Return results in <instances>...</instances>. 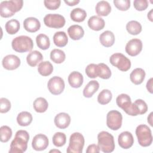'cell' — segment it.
Wrapping results in <instances>:
<instances>
[{
  "instance_id": "f6af8a7d",
  "label": "cell",
  "mask_w": 153,
  "mask_h": 153,
  "mask_svg": "<svg viewBox=\"0 0 153 153\" xmlns=\"http://www.w3.org/2000/svg\"><path fill=\"white\" fill-rule=\"evenodd\" d=\"M100 152V149L98 146V145H96L95 144H91L90 145L86 150L87 153H99Z\"/></svg>"
},
{
  "instance_id": "e575fe53",
  "label": "cell",
  "mask_w": 153,
  "mask_h": 153,
  "mask_svg": "<svg viewBox=\"0 0 153 153\" xmlns=\"http://www.w3.org/2000/svg\"><path fill=\"white\" fill-rule=\"evenodd\" d=\"M50 59L55 63L60 64L65 61L66 55L63 51L59 49H54L50 53Z\"/></svg>"
},
{
  "instance_id": "8fae6325",
  "label": "cell",
  "mask_w": 153,
  "mask_h": 153,
  "mask_svg": "<svg viewBox=\"0 0 153 153\" xmlns=\"http://www.w3.org/2000/svg\"><path fill=\"white\" fill-rule=\"evenodd\" d=\"M147 111L148 106L146 102L142 99H137L131 104L125 112L131 116H136L144 114Z\"/></svg>"
},
{
  "instance_id": "4316f807",
  "label": "cell",
  "mask_w": 153,
  "mask_h": 153,
  "mask_svg": "<svg viewBox=\"0 0 153 153\" xmlns=\"http://www.w3.org/2000/svg\"><path fill=\"white\" fill-rule=\"evenodd\" d=\"M54 44L59 47H63L66 45L68 42V38L66 33L63 31H59L53 35Z\"/></svg>"
},
{
  "instance_id": "cb8c5ba5",
  "label": "cell",
  "mask_w": 153,
  "mask_h": 153,
  "mask_svg": "<svg viewBox=\"0 0 153 153\" xmlns=\"http://www.w3.org/2000/svg\"><path fill=\"white\" fill-rule=\"evenodd\" d=\"M96 12L99 16H107L111 11V7L108 2L100 1L96 5Z\"/></svg>"
},
{
  "instance_id": "d6986e66",
  "label": "cell",
  "mask_w": 153,
  "mask_h": 153,
  "mask_svg": "<svg viewBox=\"0 0 153 153\" xmlns=\"http://www.w3.org/2000/svg\"><path fill=\"white\" fill-rule=\"evenodd\" d=\"M99 41L103 46L110 47L112 46L115 42L114 34L110 30H106L100 35Z\"/></svg>"
},
{
  "instance_id": "74e56055",
  "label": "cell",
  "mask_w": 153,
  "mask_h": 153,
  "mask_svg": "<svg viewBox=\"0 0 153 153\" xmlns=\"http://www.w3.org/2000/svg\"><path fill=\"white\" fill-rule=\"evenodd\" d=\"M53 143L57 147L63 146L66 142V136L65 133L62 132H57L53 136Z\"/></svg>"
},
{
  "instance_id": "d4e9b609",
  "label": "cell",
  "mask_w": 153,
  "mask_h": 153,
  "mask_svg": "<svg viewBox=\"0 0 153 153\" xmlns=\"http://www.w3.org/2000/svg\"><path fill=\"white\" fill-rule=\"evenodd\" d=\"M116 103L118 106L126 112L131 104V98L127 94H121L116 99Z\"/></svg>"
},
{
  "instance_id": "ee69618b",
  "label": "cell",
  "mask_w": 153,
  "mask_h": 153,
  "mask_svg": "<svg viewBox=\"0 0 153 153\" xmlns=\"http://www.w3.org/2000/svg\"><path fill=\"white\" fill-rule=\"evenodd\" d=\"M134 8L137 11L145 10L148 7V2L146 0H135L133 2Z\"/></svg>"
},
{
  "instance_id": "836d02e7",
  "label": "cell",
  "mask_w": 153,
  "mask_h": 153,
  "mask_svg": "<svg viewBox=\"0 0 153 153\" xmlns=\"http://www.w3.org/2000/svg\"><path fill=\"white\" fill-rule=\"evenodd\" d=\"M20 27V23L16 19H11L8 20L5 25V30L10 35H14L19 30Z\"/></svg>"
},
{
  "instance_id": "8992f818",
  "label": "cell",
  "mask_w": 153,
  "mask_h": 153,
  "mask_svg": "<svg viewBox=\"0 0 153 153\" xmlns=\"http://www.w3.org/2000/svg\"><path fill=\"white\" fill-rule=\"evenodd\" d=\"M84 142V137L81 133L79 132L72 133L69 138V143L66 152L68 153H82Z\"/></svg>"
},
{
  "instance_id": "ab89813d",
  "label": "cell",
  "mask_w": 153,
  "mask_h": 153,
  "mask_svg": "<svg viewBox=\"0 0 153 153\" xmlns=\"http://www.w3.org/2000/svg\"><path fill=\"white\" fill-rule=\"evenodd\" d=\"M85 72L88 77L90 78H96L98 76L97 74V65L90 63L87 66Z\"/></svg>"
},
{
  "instance_id": "f1b7e54d",
  "label": "cell",
  "mask_w": 153,
  "mask_h": 153,
  "mask_svg": "<svg viewBox=\"0 0 153 153\" xmlns=\"http://www.w3.org/2000/svg\"><path fill=\"white\" fill-rule=\"evenodd\" d=\"M38 71L40 75L47 76L51 74L53 71V66L49 61L40 62L38 66Z\"/></svg>"
},
{
  "instance_id": "1f68e13d",
  "label": "cell",
  "mask_w": 153,
  "mask_h": 153,
  "mask_svg": "<svg viewBox=\"0 0 153 153\" xmlns=\"http://www.w3.org/2000/svg\"><path fill=\"white\" fill-rule=\"evenodd\" d=\"M36 42L38 48L43 50L48 49L50 46V41L48 36L43 33L37 35L36 37Z\"/></svg>"
},
{
  "instance_id": "f35d334b",
  "label": "cell",
  "mask_w": 153,
  "mask_h": 153,
  "mask_svg": "<svg viewBox=\"0 0 153 153\" xmlns=\"http://www.w3.org/2000/svg\"><path fill=\"white\" fill-rule=\"evenodd\" d=\"M1 141L2 142H7L12 136V130L7 126H2L0 128Z\"/></svg>"
},
{
  "instance_id": "9c48e42d",
  "label": "cell",
  "mask_w": 153,
  "mask_h": 153,
  "mask_svg": "<svg viewBox=\"0 0 153 153\" xmlns=\"http://www.w3.org/2000/svg\"><path fill=\"white\" fill-rule=\"evenodd\" d=\"M44 22L48 27L59 29L65 26L66 21L65 17L59 14H48L44 17Z\"/></svg>"
},
{
  "instance_id": "7a4b0ae2",
  "label": "cell",
  "mask_w": 153,
  "mask_h": 153,
  "mask_svg": "<svg viewBox=\"0 0 153 153\" xmlns=\"http://www.w3.org/2000/svg\"><path fill=\"white\" fill-rule=\"evenodd\" d=\"M22 0H11L2 1L0 4V14L4 18L13 16L23 7Z\"/></svg>"
},
{
  "instance_id": "e0dca14e",
  "label": "cell",
  "mask_w": 153,
  "mask_h": 153,
  "mask_svg": "<svg viewBox=\"0 0 153 153\" xmlns=\"http://www.w3.org/2000/svg\"><path fill=\"white\" fill-rule=\"evenodd\" d=\"M25 29L30 33L36 32L41 27V23L38 19L35 17H30L26 18L23 22Z\"/></svg>"
},
{
  "instance_id": "bcb514c9",
  "label": "cell",
  "mask_w": 153,
  "mask_h": 153,
  "mask_svg": "<svg viewBox=\"0 0 153 153\" xmlns=\"http://www.w3.org/2000/svg\"><path fill=\"white\" fill-rule=\"evenodd\" d=\"M152 78H151L146 82V88L148 90V91L150 93H152Z\"/></svg>"
},
{
  "instance_id": "83f0119b",
  "label": "cell",
  "mask_w": 153,
  "mask_h": 153,
  "mask_svg": "<svg viewBox=\"0 0 153 153\" xmlns=\"http://www.w3.org/2000/svg\"><path fill=\"white\" fill-rule=\"evenodd\" d=\"M33 120L32 114L27 111L20 112L17 117V122L20 126H27L32 123Z\"/></svg>"
},
{
  "instance_id": "f546056e",
  "label": "cell",
  "mask_w": 153,
  "mask_h": 153,
  "mask_svg": "<svg viewBox=\"0 0 153 153\" xmlns=\"http://www.w3.org/2000/svg\"><path fill=\"white\" fill-rule=\"evenodd\" d=\"M35 111L38 113H43L47 111L48 107V103L47 100L42 97L36 98L33 103Z\"/></svg>"
},
{
  "instance_id": "6da1fadb",
  "label": "cell",
  "mask_w": 153,
  "mask_h": 153,
  "mask_svg": "<svg viewBox=\"0 0 153 153\" xmlns=\"http://www.w3.org/2000/svg\"><path fill=\"white\" fill-rule=\"evenodd\" d=\"M29 135L27 131L23 130H18L16 133L14 139L12 140L10 153H22L26 151Z\"/></svg>"
},
{
  "instance_id": "b9f144b4",
  "label": "cell",
  "mask_w": 153,
  "mask_h": 153,
  "mask_svg": "<svg viewBox=\"0 0 153 153\" xmlns=\"http://www.w3.org/2000/svg\"><path fill=\"white\" fill-rule=\"evenodd\" d=\"M45 7L50 10H55L59 8L61 1L60 0H45L44 1Z\"/></svg>"
},
{
  "instance_id": "60d3db41",
  "label": "cell",
  "mask_w": 153,
  "mask_h": 153,
  "mask_svg": "<svg viewBox=\"0 0 153 153\" xmlns=\"http://www.w3.org/2000/svg\"><path fill=\"white\" fill-rule=\"evenodd\" d=\"M115 6L120 11H127L130 7V0H114Z\"/></svg>"
},
{
  "instance_id": "9a60e30c",
  "label": "cell",
  "mask_w": 153,
  "mask_h": 153,
  "mask_svg": "<svg viewBox=\"0 0 153 153\" xmlns=\"http://www.w3.org/2000/svg\"><path fill=\"white\" fill-rule=\"evenodd\" d=\"M118 142L120 146L123 149L131 148L134 143V139L132 134L127 131L121 133L118 137Z\"/></svg>"
},
{
  "instance_id": "603a6c76",
  "label": "cell",
  "mask_w": 153,
  "mask_h": 153,
  "mask_svg": "<svg viewBox=\"0 0 153 153\" xmlns=\"http://www.w3.org/2000/svg\"><path fill=\"white\" fill-rule=\"evenodd\" d=\"M42 59V54L37 50L30 51L26 57L27 63L31 67L36 66Z\"/></svg>"
},
{
  "instance_id": "7bdbcfd3",
  "label": "cell",
  "mask_w": 153,
  "mask_h": 153,
  "mask_svg": "<svg viewBox=\"0 0 153 153\" xmlns=\"http://www.w3.org/2000/svg\"><path fill=\"white\" fill-rule=\"evenodd\" d=\"M11 109V103L6 98L2 97L0 99V112L1 113H7Z\"/></svg>"
},
{
  "instance_id": "7402d4cb",
  "label": "cell",
  "mask_w": 153,
  "mask_h": 153,
  "mask_svg": "<svg viewBox=\"0 0 153 153\" xmlns=\"http://www.w3.org/2000/svg\"><path fill=\"white\" fill-rule=\"evenodd\" d=\"M68 33L72 39L79 40L84 36V30L81 26L74 25L69 27L68 29Z\"/></svg>"
},
{
  "instance_id": "44dd1931",
  "label": "cell",
  "mask_w": 153,
  "mask_h": 153,
  "mask_svg": "<svg viewBox=\"0 0 153 153\" xmlns=\"http://www.w3.org/2000/svg\"><path fill=\"white\" fill-rule=\"evenodd\" d=\"M105 21L104 20L97 16H93L88 20V27L96 31H99L103 29L105 27Z\"/></svg>"
},
{
  "instance_id": "d590c367",
  "label": "cell",
  "mask_w": 153,
  "mask_h": 153,
  "mask_svg": "<svg viewBox=\"0 0 153 153\" xmlns=\"http://www.w3.org/2000/svg\"><path fill=\"white\" fill-rule=\"evenodd\" d=\"M97 74L99 77L107 79L111 77V71L108 65L103 63H100L97 64Z\"/></svg>"
},
{
  "instance_id": "7dc6e473",
  "label": "cell",
  "mask_w": 153,
  "mask_h": 153,
  "mask_svg": "<svg viewBox=\"0 0 153 153\" xmlns=\"http://www.w3.org/2000/svg\"><path fill=\"white\" fill-rule=\"evenodd\" d=\"M64 2L69 6H74L79 2V0H65Z\"/></svg>"
},
{
  "instance_id": "4fadbf2b",
  "label": "cell",
  "mask_w": 153,
  "mask_h": 153,
  "mask_svg": "<svg viewBox=\"0 0 153 153\" xmlns=\"http://www.w3.org/2000/svg\"><path fill=\"white\" fill-rule=\"evenodd\" d=\"M48 139L45 134H38L35 135L32 142L33 149L37 151H41L45 149L48 146Z\"/></svg>"
},
{
  "instance_id": "681fc988",
  "label": "cell",
  "mask_w": 153,
  "mask_h": 153,
  "mask_svg": "<svg viewBox=\"0 0 153 153\" xmlns=\"http://www.w3.org/2000/svg\"><path fill=\"white\" fill-rule=\"evenodd\" d=\"M152 9L151 10V11L148 13V18L152 22Z\"/></svg>"
},
{
  "instance_id": "f907efd6",
  "label": "cell",
  "mask_w": 153,
  "mask_h": 153,
  "mask_svg": "<svg viewBox=\"0 0 153 153\" xmlns=\"http://www.w3.org/2000/svg\"><path fill=\"white\" fill-rule=\"evenodd\" d=\"M60 152V151H59V150H55V149H53V150H51V151H50V152Z\"/></svg>"
},
{
  "instance_id": "5bb4252c",
  "label": "cell",
  "mask_w": 153,
  "mask_h": 153,
  "mask_svg": "<svg viewBox=\"0 0 153 153\" xmlns=\"http://www.w3.org/2000/svg\"><path fill=\"white\" fill-rule=\"evenodd\" d=\"M20 59L17 56L9 54L5 56L2 61L3 67L7 70H14L20 65Z\"/></svg>"
},
{
  "instance_id": "ffe728a7",
  "label": "cell",
  "mask_w": 153,
  "mask_h": 153,
  "mask_svg": "<svg viewBox=\"0 0 153 153\" xmlns=\"http://www.w3.org/2000/svg\"><path fill=\"white\" fill-rule=\"evenodd\" d=\"M145 75V72L143 69L137 68L132 71L130 74V79L134 84L139 85L143 82Z\"/></svg>"
},
{
  "instance_id": "8d00e7d4",
  "label": "cell",
  "mask_w": 153,
  "mask_h": 153,
  "mask_svg": "<svg viewBox=\"0 0 153 153\" xmlns=\"http://www.w3.org/2000/svg\"><path fill=\"white\" fill-rule=\"evenodd\" d=\"M112 97L111 91L108 89H103L99 93L97 96V102L100 105H106L111 102Z\"/></svg>"
},
{
  "instance_id": "ba28073f",
  "label": "cell",
  "mask_w": 153,
  "mask_h": 153,
  "mask_svg": "<svg viewBox=\"0 0 153 153\" xmlns=\"http://www.w3.org/2000/svg\"><path fill=\"white\" fill-rule=\"evenodd\" d=\"M123 116L121 112L116 110L108 112L106 115V125L112 130H118L122 125Z\"/></svg>"
},
{
  "instance_id": "3957f363",
  "label": "cell",
  "mask_w": 153,
  "mask_h": 153,
  "mask_svg": "<svg viewBox=\"0 0 153 153\" xmlns=\"http://www.w3.org/2000/svg\"><path fill=\"white\" fill-rule=\"evenodd\" d=\"M98 146L101 151L105 153H110L115 149L114 136L108 131H100L97 135Z\"/></svg>"
},
{
  "instance_id": "277c9868",
  "label": "cell",
  "mask_w": 153,
  "mask_h": 153,
  "mask_svg": "<svg viewBox=\"0 0 153 153\" xmlns=\"http://www.w3.org/2000/svg\"><path fill=\"white\" fill-rule=\"evenodd\" d=\"M11 46L16 52L25 53L30 51L32 50L33 42L30 37L26 35H21L13 39Z\"/></svg>"
},
{
  "instance_id": "c3c4849f",
  "label": "cell",
  "mask_w": 153,
  "mask_h": 153,
  "mask_svg": "<svg viewBox=\"0 0 153 153\" xmlns=\"http://www.w3.org/2000/svg\"><path fill=\"white\" fill-rule=\"evenodd\" d=\"M152 112H151L149 115V116L148 117V123L150 124L151 126H153L152 125Z\"/></svg>"
},
{
  "instance_id": "5b68a950",
  "label": "cell",
  "mask_w": 153,
  "mask_h": 153,
  "mask_svg": "<svg viewBox=\"0 0 153 153\" xmlns=\"http://www.w3.org/2000/svg\"><path fill=\"white\" fill-rule=\"evenodd\" d=\"M136 135L139 145L143 147L150 146L152 143L151 130L145 124H140L136 128Z\"/></svg>"
},
{
  "instance_id": "7c38bea8",
  "label": "cell",
  "mask_w": 153,
  "mask_h": 153,
  "mask_svg": "<svg viewBox=\"0 0 153 153\" xmlns=\"http://www.w3.org/2000/svg\"><path fill=\"white\" fill-rule=\"evenodd\" d=\"M142 50V42L140 39L134 38L130 40L126 44V52L130 56L138 55Z\"/></svg>"
},
{
  "instance_id": "52a82bcc",
  "label": "cell",
  "mask_w": 153,
  "mask_h": 153,
  "mask_svg": "<svg viewBox=\"0 0 153 153\" xmlns=\"http://www.w3.org/2000/svg\"><path fill=\"white\" fill-rule=\"evenodd\" d=\"M109 62L112 65L123 72L127 71L131 67L130 60L122 53H116L112 54Z\"/></svg>"
},
{
  "instance_id": "30bf717a",
  "label": "cell",
  "mask_w": 153,
  "mask_h": 153,
  "mask_svg": "<svg viewBox=\"0 0 153 153\" xmlns=\"http://www.w3.org/2000/svg\"><path fill=\"white\" fill-rule=\"evenodd\" d=\"M47 87L51 94L54 95H59L63 91L65 85L64 80L61 77L54 76L49 79Z\"/></svg>"
},
{
  "instance_id": "4dcf8cb0",
  "label": "cell",
  "mask_w": 153,
  "mask_h": 153,
  "mask_svg": "<svg viewBox=\"0 0 153 153\" xmlns=\"http://www.w3.org/2000/svg\"><path fill=\"white\" fill-rule=\"evenodd\" d=\"M71 19L76 22H83L87 17L86 11L80 8H76L73 9L70 14Z\"/></svg>"
},
{
  "instance_id": "2e32d148",
  "label": "cell",
  "mask_w": 153,
  "mask_h": 153,
  "mask_svg": "<svg viewBox=\"0 0 153 153\" xmlns=\"http://www.w3.org/2000/svg\"><path fill=\"white\" fill-rule=\"evenodd\" d=\"M54 121L57 127L60 129H65L71 123V117L67 113L60 112L55 116Z\"/></svg>"
},
{
  "instance_id": "d6a6232c",
  "label": "cell",
  "mask_w": 153,
  "mask_h": 153,
  "mask_svg": "<svg viewBox=\"0 0 153 153\" xmlns=\"http://www.w3.org/2000/svg\"><path fill=\"white\" fill-rule=\"evenodd\" d=\"M126 29L130 34L133 35H136L141 32L142 25L137 21L131 20L127 23Z\"/></svg>"
},
{
  "instance_id": "ac0fdd59",
  "label": "cell",
  "mask_w": 153,
  "mask_h": 153,
  "mask_svg": "<svg viewBox=\"0 0 153 153\" xmlns=\"http://www.w3.org/2000/svg\"><path fill=\"white\" fill-rule=\"evenodd\" d=\"M68 82L69 85L73 88H79L83 84V76L77 71L72 72L68 76Z\"/></svg>"
},
{
  "instance_id": "484cf974",
  "label": "cell",
  "mask_w": 153,
  "mask_h": 153,
  "mask_svg": "<svg viewBox=\"0 0 153 153\" xmlns=\"http://www.w3.org/2000/svg\"><path fill=\"white\" fill-rule=\"evenodd\" d=\"M99 84L96 80L90 81L84 87L83 90V95L84 97L90 98L98 90Z\"/></svg>"
}]
</instances>
